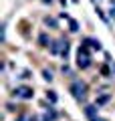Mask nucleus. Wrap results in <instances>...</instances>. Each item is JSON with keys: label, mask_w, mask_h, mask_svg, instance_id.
<instances>
[{"label": "nucleus", "mask_w": 115, "mask_h": 121, "mask_svg": "<svg viewBox=\"0 0 115 121\" xmlns=\"http://www.w3.org/2000/svg\"><path fill=\"white\" fill-rule=\"evenodd\" d=\"M77 67H79V69H87V67H91L89 47H85V44H81L79 51H77Z\"/></svg>", "instance_id": "f257e3e1"}, {"label": "nucleus", "mask_w": 115, "mask_h": 121, "mask_svg": "<svg viewBox=\"0 0 115 121\" xmlns=\"http://www.w3.org/2000/svg\"><path fill=\"white\" fill-rule=\"evenodd\" d=\"M71 93L77 97V99H83V97H85V93H87V83H83V81H73Z\"/></svg>", "instance_id": "f03ea898"}, {"label": "nucleus", "mask_w": 115, "mask_h": 121, "mask_svg": "<svg viewBox=\"0 0 115 121\" xmlns=\"http://www.w3.org/2000/svg\"><path fill=\"white\" fill-rule=\"evenodd\" d=\"M14 95L18 97V99H32V89L30 87H24V85H20V87H16L14 89Z\"/></svg>", "instance_id": "7ed1b4c3"}, {"label": "nucleus", "mask_w": 115, "mask_h": 121, "mask_svg": "<svg viewBox=\"0 0 115 121\" xmlns=\"http://www.w3.org/2000/svg\"><path fill=\"white\" fill-rule=\"evenodd\" d=\"M59 43V55L63 56V59H67V55H69V43L67 40H57Z\"/></svg>", "instance_id": "20e7f679"}, {"label": "nucleus", "mask_w": 115, "mask_h": 121, "mask_svg": "<svg viewBox=\"0 0 115 121\" xmlns=\"http://www.w3.org/2000/svg\"><path fill=\"white\" fill-rule=\"evenodd\" d=\"M83 44H85V47L95 48V51H101V43H99V40H95V39H85V40H83Z\"/></svg>", "instance_id": "39448f33"}, {"label": "nucleus", "mask_w": 115, "mask_h": 121, "mask_svg": "<svg viewBox=\"0 0 115 121\" xmlns=\"http://www.w3.org/2000/svg\"><path fill=\"white\" fill-rule=\"evenodd\" d=\"M85 113H87V117L95 119V117H97V105H87V107H85Z\"/></svg>", "instance_id": "423d86ee"}, {"label": "nucleus", "mask_w": 115, "mask_h": 121, "mask_svg": "<svg viewBox=\"0 0 115 121\" xmlns=\"http://www.w3.org/2000/svg\"><path fill=\"white\" fill-rule=\"evenodd\" d=\"M55 117H57V113L53 111L51 107H49L47 111H44V115H43V121H53V119H55Z\"/></svg>", "instance_id": "0eeeda50"}, {"label": "nucleus", "mask_w": 115, "mask_h": 121, "mask_svg": "<svg viewBox=\"0 0 115 121\" xmlns=\"http://www.w3.org/2000/svg\"><path fill=\"white\" fill-rule=\"evenodd\" d=\"M109 99H111V95H101V97H99L97 101H95V105H97V107H99V105H105V103H107Z\"/></svg>", "instance_id": "6e6552de"}, {"label": "nucleus", "mask_w": 115, "mask_h": 121, "mask_svg": "<svg viewBox=\"0 0 115 121\" xmlns=\"http://www.w3.org/2000/svg\"><path fill=\"white\" fill-rule=\"evenodd\" d=\"M69 26H71V32H77V30H79V22L77 20H71V18H69Z\"/></svg>", "instance_id": "1a4fd4ad"}, {"label": "nucleus", "mask_w": 115, "mask_h": 121, "mask_svg": "<svg viewBox=\"0 0 115 121\" xmlns=\"http://www.w3.org/2000/svg\"><path fill=\"white\" fill-rule=\"evenodd\" d=\"M38 43L43 44V47H47V44H49V36H47V35H44V32H43V35L38 36Z\"/></svg>", "instance_id": "9d476101"}, {"label": "nucleus", "mask_w": 115, "mask_h": 121, "mask_svg": "<svg viewBox=\"0 0 115 121\" xmlns=\"http://www.w3.org/2000/svg\"><path fill=\"white\" fill-rule=\"evenodd\" d=\"M47 99L51 101V103H57V93H55V91H49V93H47Z\"/></svg>", "instance_id": "9b49d317"}, {"label": "nucleus", "mask_w": 115, "mask_h": 121, "mask_svg": "<svg viewBox=\"0 0 115 121\" xmlns=\"http://www.w3.org/2000/svg\"><path fill=\"white\" fill-rule=\"evenodd\" d=\"M44 22H47L49 26H53V28H57V20L55 18H44Z\"/></svg>", "instance_id": "f8f14e48"}, {"label": "nucleus", "mask_w": 115, "mask_h": 121, "mask_svg": "<svg viewBox=\"0 0 115 121\" xmlns=\"http://www.w3.org/2000/svg\"><path fill=\"white\" fill-rule=\"evenodd\" d=\"M43 77H44V79H47V81H49V83H51V81H53V75H51V71H47V69H44V71H43Z\"/></svg>", "instance_id": "ddd939ff"}, {"label": "nucleus", "mask_w": 115, "mask_h": 121, "mask_svg": "<svg viewBox=\"0 0 115 121\" xmlns=\"http://www.w3.org/2000/svg\"><path fill=\"white\" fill-rule=\"evenodd\" d=\"M16 121H26V115H20V117H18Z\"/></svg>", "instance_id": "4468645a"}, {"label": "nucleus", "mask_w": 115, "mask_h": 121, "mask_svg": "<svg viewBox=\"0 0 115 121\" xmlns=\"http://www.w3.org/2000/svg\"><path fill=\"white\" fill-rule=\"evenodd\" d=\"M91 121H107V119H101V117H95V119H91Z\"/></svg>", "instance_id": "2eb2a0df"}, {"label": "nucleus", "mask_w": 115, "mask_h": 121, "mask_svg": "<svg viewBox=\"0 0 115 121\" xmlns=\"http://www.w3.org/2000/svg\"><path fill=\"white\" fill-rule=\"evenodd\" d=\"M43 2H44V4H51V2H53V0H43Z\"/></svg>", "instance_id": "dca6fc26"}, {"label": "nucleus", "mask_w": 115, "mask_h": 121, "mask_svg": "<svg viewBox=\"0 0 115 121\" xmlns=\"http://www.w3.org/2000/svg\"><path fill=\"white\" fill-rule=\"evenodd\" d=\"M30 121H38V119H36V117H32V119H30Z\"/></svg>", "instance_id": "f3484780"}]
</instances>
